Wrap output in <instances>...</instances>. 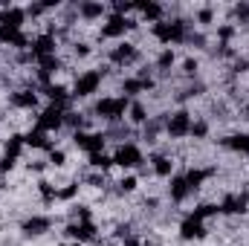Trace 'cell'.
<instances>
[{
    "label": "cell",
    "mask_w": 249,
    "mask_h": 246,
    "mask_svg": "<svg viewBox=\"0 0 249 246\" xmlns=\"http://www.w3.org/2000/svg\"><path fill=\"white\" fill-rule=\"evenodd\" d=\"M127 107H130V99H124V96H102V99L93 102L90 113H93V119H102V122L110 127V124L124 122Z\"/></svg>",
    "instance_id": "1"
},
{
    "label": "cell",
    "mask_w": 249,
    "mask_h": 246,
    "mask_svg": "<svg viewBox=\"0 0 249 246\" xmlns=\"http://www.w3.org/2000/svg\"><path fill=\"white\" fill-rule=\"evenodd\" d=\"M105 78H107V75H105V70H102V67H93V70H78V72L72 75V87H70L72 102L93 99V96L102 90Z\"/></svg>",
    "instance_id": "2"
},
{
    "label": "cell",
    "mask_w": 249,
    "mask_h": 246,
    "mask_svg": "<svg viewBox=\"0 0 249 246\" xmlns=\"http://www.w3.org/2000/svg\"><path fill=\"white\" fill-rule=\"evenodd\" d=\"M105 61L110 70H127V67H133V64H142V50L133 44V41H116V44H110L107 47V53H105Z\"/></svg>",
    "instance_id": "3"
},
{
    "label": "cell",
    "mask_w": 249,
    "mask_h": 246,
    "mask_svg": "<svg viewBox=\"0 0 249 246\" xmlns=\"http://www.w3.org/2000/svg\"><path fill=\"white\" fill-rule=\"evenodd\" d=\"M191 122H194V113H191L188 107H171V110L165 113V139H171V142L188 139Z\"/></svg>",
    "instance_id": "4"
},
{
    "label": "cell",
    "mask_w": 249,
    "mask_h": 246,
    "mask_svg": "<svg viewBox=\"0 0 249 246\" xmlns=\"http://www.w3.org/2000/svg\"><path fill=\"white\" fill-rule=\"evenodd\" d=\"M6 105H9V110H18V113H29V116H32V113H38L41 90H38V87H29V84L15 87V90H9Z\"/></svg>",
    "instance_id": "5"
},
{
    "label": "cell",
    "mask_w": 249,
    "mask_h": 246,
    "mask_svg": "<svg viewBox=\"0 0 249 246\" xmlns=\"http://www.w3.org/2000/svg\"><path fill=\"white\" fill-rule=\"evenodd\" d=\"M110 157H113V165L119 168V171H139L142 168V162H145V151L136 145V142H122V145H116L113 151H110Z\"/></svg>",
    "instance_id": "6"
},
{
    "label": "cell",
    "mask_w": 249,
    "mask_h": 246,
    "mask_svg": "<svg viewBox=\"0 0 249 246\" xmlns=\"http://www.w3.org/2000/svg\"><path fill=\"white\" fill-rule=\"evenodd\" d=\"M148 168H151V174H154L157 180H165V183H168V180L177 174V159H174L171 151L154 148V151L148 154Z\"/></svg>",
    "instance_id": "7"
},
{
    "label": "cell",
    "mask_w": 249,
    "mask_h": 246,
    "mask_svg": "<svg viewBox=\"0 0 249 246\" xmlns=\"http://www.w3.org/2000/svg\"><path fill=\"white\" fill-rule=\"evenodd\" d=\"M64 116H67V107H61V105H47L44 110L35 113V127L53 136V133L64 130Z\"/></svg>",
    "instance_id": "8"
},
{
    "label": "cell",
    "mask_w": 249,
    "mask_h": 246,
    "mask_svg": "<svg viewBox=\"0 0 249 246\" xmlns=\"http://www.w3.org/2000/svg\"><path fill=\"white\" fill-rule=\"evenodd\" d=\"M64 238L70 244H93L99 241V226L96 220H70L64 226Z\"/></svg>",
    "instance_id": "9"
},
{
    "label": "cell",
    "mask_w": 249,
    "mask_h": 246,
    "mask_svg": "<svg viewBox=\"0 0 249 246\" xmlns=\"http://www.w3.org/2000/svg\"><path fill=\"white\" fill-rule=\"evenodd\" d=\"M72 145L84 154H102L107 151V136H105V127L102 130H75L72 133Z\"/></svg>",
    "instance_id": "10"
},
{
    "label": "cell",
    "mask_w": 249,
    "mask_h": 246,
    "mask_svg": "<svg viewBox=\"0 0 249 246\" xmlns=\"http://www.w3.org/2000/svg\"><path fill=\"white\" fill-rule=\"evenodd\" d=\"M177 238L186 241V244H194V241H206L209 238V223L197 220L194 214H186L177 226Z\"/></svg>",
    "instance_id": "11"
},
{
    "label": "cell",
    "mask_w": 249,
    "mask_h": 246,
    "mask_svg": "<svg viewBox=\"0 0 249 246\" xmlns=\"http://www.w3.org/2000/svg\"><path fill=\"white\" fill-rule=\"evenodd\" d=\"M53 217L50 214H29L20 220V235L23 238H44L47 232H53Z\"/></svg>",
    "instance_id": "12"
},
{
    "label": "cell",
    "mask_w": 249,
    "mask_h": 246,
    "mask_svg": "<svg viewBox=\"0 0 249 246\" xmlns=\"http://www.w3.org/2000/svg\"><path fill=\"white\" fill-rule=\"evenodd\" d=\"M75 12H78V20L81 23H99V20L107 18L110 9L102 0H81V3H75Z\"/></svg>",
    "instance_id": "13"
},
{
    "label": "cell",
    "mask_w": 249,
    "mask_h": 246,
    "mask_svg": "<svg viewBox=\"0 0 249 246\" xmlns=\"http://www.w3.org/2000/svg\"><path fill=\"white\" fill-rule=\"evenodd\" d=\"M133 15L142 20V23H157L168 15V9L157 0H142V3H133Z\"/></svg>",
    "instance_id": "14"
},
{
    "label": "cell",
    "mask_w": 249,
    "mask_h": 246,
    "mask_svg": "<svg viewBox=\"0 0 249 246\" xmlns=\"http://www.w3.org/2000/svg\"><path fill=\"white\" fill-rule=\"evenodd\" d=\"M151 116H154V113H151V107H148L145 99H130V107H127V116H124V122L130 124V127H139V130H142Z\"/></svg>",
    "instance_id": "15"
},
{
    "label": "cell",
    "mask_w": 249,
    "mask_h": 246,
    "mask_svg": "<svg viewBox=\"0 0 249 246\" xmlns=\"http://www.w3.org/2000/svg\"><path fill=\"white\" fill-rule=\"evenodd\" d=\"M180 64V55H177V50L174 47H160V53L154 55V61L151 67L160 72V75H171V70Z\"/></svg>",
    "instance_id": "16"
},
{
    "label": "cell",
    "mask_w": 249,
    "mask_h": 246,
    "mask_svg": "<svg viewBox=\"0 0 249 246\" xmlns=\"http://www.w3.org/2000/svg\"><path fill=\"white\" fill-rule=\"evenodd\" d=\"M165 194H168V200H171V203H177V206H183L188 197H191V188H188L183 171H180V174H174V177L168 180V185H165Z\"/></svg>",
    "instance_id": "17"
},
{
    "label": "cell",
    "mask_w": 249,
    "mask_h": 246,
    "mask_svg": "<svg viewBox=\"0 0 249 246\" xmlns=\"http://www.w3.org/2000/svg\"><path fill=\"white\" fill-rule=\"evenodd\" d=\"M220 148H226L232 154H241V157H249V133L247 130H238V133L220 136Z\"/></svg>",
    "instance_id": "18"
},
{
    "label": "cell",
    "mask_w": 249,
    "mask_h": 246,
    "mask_svg": "<svg viewBox=\"0 0 249 246\" xmlns=\"http://www.w3.org/2000/svg\"><path fill=\"white\" fill-rule=\"evenodd\" d=\"M209 136H212V122H209L206 116H194L191 130H188V139H194V142H206Z\"/></svg>",
    "instance_id": "19"
},
{
    "label": "cell",
    "mask_w": 249,
    "mask_h": 246,
    "mask_svg": "<svg viewBox=\"0 0 249 246\" xmlns=\"http://www.w3.org/2000/svg\"><path fill=\"white\" fill-rule=\"evenodd\" d=\"M133 191H139V174L136 171H127L119 177V183H116V194L119 197H127V194H133Z\"/></svg>",
    "instance_id": "20"
},
{
    "label": "cell",
    "mask_w": 249,
    "mask_h": 246,
    "mask_svg": "<svg viewBox=\"0 0 249 246\" xmlns=\"http://www.w3.org/2000/svg\"><path fill=\"white\" fill-rule=\"evenodd\" d=\"M180 70H183V75H186L188 81H194L200 75V58L197 55H183L180 58Z\"/></svg>",
    "instance_id": "21"
}]
</instances>
